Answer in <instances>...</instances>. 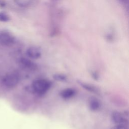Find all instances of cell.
<instances>
[{"label":"cell","mask_w":129,"mask_h":129,"mask_svg":"<svg viewBox=\"0 0 129 129\" xmlns=\"http://www.w3.org/2000/svg\"><path fill=\"white\" fill-rule=\"evenodd\" d=\"M51 87V83L49 80L39 79L33 82L31 85L32 90L39 95H43L46 93Z\"/></svg>","instance_id":"obj_1"},{"label":"cell","mask_w":129,"mask_h":129,"mask_svg":"<svg viewBox=\"0 0 129 129\" xmlns=\"http://www.w3.org/2000/svg\"><path fill=\"white\" fill-rule=\"evenodd\" d=\"M3 84L8 88H15L19 82V77L15 73H10L6 75L3 79Z\"/></svg>","instance_id":"obj_2"},{"label":"cell","mask_w":129,"mask_h":129,"mask_svg":"<svg viewBox=\"0 0 129 129\" xmlns=\"http://www.w3.org/2000/svg\"><path fill=\"white\" fill-rule=\"evenodd\" d=\"M15 41L14 35L7 30L0 31V44L4 45H10Z\"/></svg>","instance_id":"obj_3"},{"label":"cell","mask_w":129,"mask_h":129,"mask_svg":"<svg viewBox=\"0 0 129 129\" xmlns=\"http://www.w3.org/2000/svg\"><path fill=\"white\" fill-rule=\"evenodd\" d=\"M111 120L115 124H122L127 125V119L123 116L122 114L118 111H114L111 115Z\"/></svg>","instance_id":"obj_4"},{"label":"cell","mask_w":129,"mask_h":129,"mask_svg":"<svg viewBox=\"0 0 129 129\" xmlns=\"http://www.w3.org/2000/svg\"><path fill=\"white\" fill-rule=\"evenodd\" d=\"M26 54L29 58L33 59H37L41 57V51L37 47L31 46L27 49Z\"/></svg>","instance_id":"obj_5"},{"label":"cell","mask_w":129,"mask_h":129,"mask_svg":"<svg viewBox=\"0 0 129 129\" xmlns=\"http://www.w3.org/2000/svg\"><path fill=\"white\" fill-rule=\"evenodd\" d=\"M78 83L84 89H85L89 92H92L93 93H95L97 94H99V90L97 89V88L96 87H95L93 85L86 83V82H82L81 81H78Z\"/></svg>","instance_id":"obj_6"},{"label":"cell","mask_w":129,"mask_h":129,"mask_svg":"<svg viewBox=\"0 0 129 129\" xmlns=\"http://www.w3.org/2000/svg\"><path fill=\"white\" fill-rule=\"evenodd\" d=\"M76 92L74 89L73 88H67L62 90L60 92V96L63 99H69L73 97Z\"/></svg>","instance_id":"obj_7"},{"label":"cell","mask_w":129,"mask_h":129,"mask_svg":"<svg viewBox=\"0 0 129 129\" xmlns=\"http://www.w3.org/2000/svg\"><path fill=\"white\" fill-rule=\"evenodd\" d=\"M21 63L26 68L31 69L35 70L37 68V65L32 60L26 58H22L21 59Z\"/></svg>","instance_id":"obj_8"},{"label":"cell","mask_w":129,"mask_h":129,"mask_svg":"<svg viewBox=\"0 0 129 129\" xmlns=\"http://www.w3.org/2000/svg\"><path fill=\"white\" fill-rule=\"evenodd\" d=\"M100 103L96 98H92L90 100L89 102V107L91 111H97L100 108Z\"/></svg>","instance_id":"obj_9"},{"label":"cell","mask_w":129,"mask_h":129,"mask_svg":"<svg viewBox=\"0 0 129 129\" xmlns=\"http://www.w3.org/2000/svg\"><path fill=\"white\" fill-rule=\"evenodd\" d=\"M14 2L19 6L23 8L28 7L32 5V1L29 0H16Z\"/></svg>","instance_id":"obj_10"},{"label":"cell","mask_w":129,"mask_h":129,"mask_svg":"<svg viewBox=\"0 0 129 129\" xmlns=\"http://www.w3.org/2000/svg\"><path fill=\"white\" fill-rule=\"evenodd\" d=\"M53 79L59 82H66L67 80V77L66 75L62 74H55L53 76Z\"/></svg>","instance_id":"obj_11"},{"label":"cell","mask_w":129,"mask_h":129,"mask_svg":"<svg viewBox=\"0 0 129 129\" xmlns=\"http://www.w3.org/2000/svg\"><path fill=\"white\" fill-rule=\"evenodd\" d=\"M10 20L9 15L4 12H0V22H6Z\"/></svg>","instance_id":"obj_12"},{"label":"cell","mask_w":129,"mask_h":129,"mask_svg":"<svg viewBox=\"0 0 129 129\" xmlns=\"http://www.w3.org/2000/svg\"><path fill=\"white\" fill-rule=\"evenodd\" d=\"M111 129H128L127 125L122 124H115L113 125Z\"/></svg>","instance_id":"obj_13"}]
</instances>
